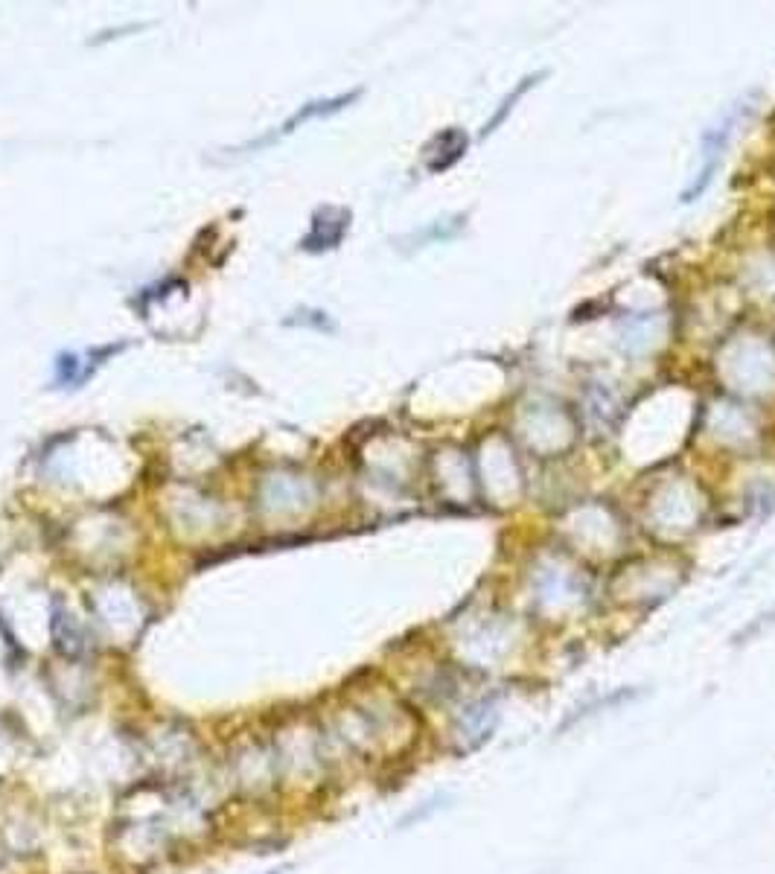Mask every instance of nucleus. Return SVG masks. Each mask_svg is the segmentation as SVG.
Here are the masks:
<instances>
[{"label": "nucleus", "mask_w": 775, "mask_h": 874, "mask_svg": "<svg viewBox=\"0 0 775 874\" xmlns=\"http://www.w3.org/2000/svg\"><path fill=\"white\" fill-rule=\"evenodd\" d=\"M743 108L741 102H735L732 105V111H726L711 129H706V135H703V143H700V169H697V175H694V181H691V187L682 193V202L691 204L697 202L703 193L708 190V184H711V178H714V172H717V167H720V161H723V155H726V149H729V140H732V132H735V126H738V120L743 117Z\"/></svg>", "instance_id": "1"}, {"label": "nucleus", "mask_w": 775, "mask_h": 874, "mask_svg": "<svg viewBox=\"0 0 775 874\" xmlns=\"http://www.w3.org/2000/svg\"><path fill=\"white\" fill-rule=\"evenodd\" d=\"M493 723H496V706L487 700V703H481V706H475L467 711V717H464V723H461V732H464V738H470L472 746H475L478 740L487 738V732L493 729Z\"/></svg>", "instance_id": "2"}, {"label": "nucleus", "mask_w": 775, "mask_h": 874, "mask_svg": "<svg viewBox=\"0 0 775 874\" xmlns=\"http://www.w3.org/2000/svg\"><path fill=\"white\" fill-rule=\"evenodd\" d=\"M537 79H542V73H534V76L522 79V85H516V88H513V91L507 94L505 100H502V105H499V114H493V117L487 120V126H484V135H493V132H496V129H499V126L505 123L507 114L513 111V105H516V102L522 100V97H525V94H528V91H531V88L537 85Z\"/></svg>", "instance_id": "3"}, {"label": "nucleus", "mask_w": 775, "mask_h": 874, "mask_svg": "<svg viewBox=\"0 0 775 874\" xmlns=\"http://www.w3.org/2000/svg\"><path fill=\"white\" fill-rule=\"evenodd\" d=\"M773 621H775V609H773V612H770V615H764V621H761L758 627H749V633H752V630H761L764 624H773Z\"/></svg>", "instance_id": "4"}]
</instances>
